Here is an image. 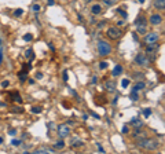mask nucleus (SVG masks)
<instances>
[{
	"mask_svg": "<svg viewBox=\"0 0 165 154\" xmlns=\"http://www.w3.org/2000/svg\"><path fill=\"white\" fill-rule=\"evenodd\" d=\"M138 1H139V3H145V0H138Z\"/></svg>",
	"mask_w": 165,
	"mask_h": 154,
	"instance_id": "ea45409f",
	"label": "nucleus"
},
{
	"mask_svg": "<svg viewBox=\"0 0 165 154\" xmlns=\"http://www.w3.org/2000/svg\"><path fill=\"white\" fill-rule=\"evenodd\" d=\"M85 1H91V0H85Z\"/></svg>",
	"mask_w": 165,
	"mask_h": 154,
	"instance_id": "37998d69",
	"label": "nucleus"
},
{
	"mask_svg": "<svg viewBox=\"0 0 165 154\" xmlns=\"http://www.w3.org/2000/svg\"><path fill=\"white\" fill-rule=\"evenodd\" d=\"M32 39H33V36L30 35V33H28V35H25V36H24V40H25V41H30Z\"/></svg>",
	"mask_w": 165,
	"mask_h": 154,
	"instance_id": "4be33fe9",
	"label": "nucleus"
},
{
	"mask_svg": "<svg viewBox=\"0 0 165 154\" xmlns=\"http://www.w3.org/2000/svg\"><path fill=\"white\" fill-rule=\"evenodd\" d=\"M32 111H33V113H41V107L34 106V107H32Z\"/></svg>",
	"mask_w": 165,
	"mask_h": 154,
	"instance_id": "c756f323",
	"label": "nucleus"
},
{
	"mask_svg": "<svg viewBox=\"0 0 165 154\" xmlns=\"http://www.w3.org/2000/svg\"><path fill=\"white\" fill-rule=\"evenodd\" d=\"M161 22H162V17L160 14H154L150 17V24L151 25H160Z\"/></svg>",
	"mask_w": 165,
	"mask_h": 154,
	"instance_id": "6e6552de",
	"label": "nucleus"
},
{
	"mask_svg": "<svg viewBox=\"0 0 165 154\" xmlns=\"http://www.w3.org/2000/svg\"><path fill=\"white\" fill-rule=\"evenodd\" d=\"M121 73H122V68L120 65H116V68L113 69V76H120Z\"/></svg>",
	"mask_w": 165,
	"mask_h": 154,
	"instance_id": "4468645a",
	"label": "nucleus"
},
{
	"mask_svg": "<svg viewBox=\"0 0 165 154\" xmlns=\"http://www.w3.org/2000/svg\"><path fill=\"white\" fill-rule=\"evenodd\" d=\"M135 62L140 66H147L149 65V58L146 56V54H138L136 58H135Z\"/></svg>",
	"mask_w": 165,
	"mask_h": 154,
	"instance_id": "7ed1b4c3",
	"label": "nucleus"
},
{
	"mask_svg": "<svg viewBox=\"0 0 165 154\" xmlns=\"http://www.w3.org/2000/svg\"><path fill=\"white\" fill-rule=\"evenodd\" d=\"M145 87H146V84H145L143 81H139V83H136V84H135L133 90H136V91H140V90H143Z\"/></svg>",
	"mask_w": 165,
	"mask_h": 154,
	"instance_id": "2eb2a0df",
	"label": "nucleus"
},
{
	"mask_svg": "<svg viewBox=\"0 0 165 154\" xmlns=\"http://www.w3.org/2000/svg\"><path fill=\"white\" fill-rule=\"evenodd\" d=\"M108 36L110 37V39L116 40V39H118V37L121 36V31L118 29V28H114V26H112V28H109Z\"/></svg>",
	"mask_w": 165,
	"mask_h": 154,
	"instance_id": "20e7f679",
	"label": "nucleus"
},
{
	"mask_svg": "<svg viewBox=\"0 0 165 154\" xmlns=\"http://www.w3.org/2000/svg\"><path fill=\"white\" fill-rule=\"evenodd\" d=\"M0 45H1V40H0Z\"/></svg>",
	"mask_w": 165,
	"mask_h": 154,
	"instance_id": "79ce46f5",
	"label": "nucleus"
},
{
	"mask_svg": "<svg viewBox=\"0 0 165 154\" xmlns=\"http://www.w3.org/2000/svg\"><path fill=\"white\" fill-rule=\"evenodd\" d=\"M131 99H132V100H138V99H139V94H138L136 90H132V92H131Z\"/></svg>",
	"mask_w": 165,
	"mask_h": 154,
	"instance_id": "f3484780",
	"label": "nucleus"
},
{
	"mask_svg": "<svg viewBox=\"0 0 165 154\" xmlns=\"http://www.w3.org/2000/svg\"><path fill=\"white\" fill-rule=\"evenodd\" d=\"M121 85H122V88H127V87L129 85V80L124 79V80H122V83H121Z\"/></svg>",
	"mask_w": 165,
	"mask_h": 154,
	"instance_id": "5701e85b",
	"label": "nucleus"
},
{
	"mask_svg": "<svg viewBox=\"0 0 165 154\" xmlns=\"http://www.w3.org/2000/svg\"><path fill=\"white\" fill-rule=\"evenodd\" d=\"M138 32H139L140 35H145L146 33V25H140V26H138Z\"/></svg>",
	"mask_w": 165,
	"mask_h": 154,
	"instance_id": "a211bd4d",
	"label": "nucleus"
},
{
	"mask_svg": "<svg viewBox=\"0 0 165 154\" xmlns=\"http://www.w3.org/2000/svg\"><path fill=\"white\" fill-rule=\"evenodd\" d=\"M0 62H3V48L0 45Z\"/></svg>",
	"mask_w": 165,
	"mask_h": 154,
	"instance_id": "473e14b6",
	"label": "nucleus"
},
{
	"mask_svg": "<svg viewBox=\"0 0 165 154\" xmlns=\"http://www.w3.org/2000/svg\"><path fill=\"white\" fill-rule=\"evenodd\" d=\"M25 55H26V58L32 59V58H33V51H32V50H28V51L25 52Z\"/></svg>",
	"mask_w": 165,
	"mask_h": 154,
	"instance_id": "412c9836",
	"label": "nucleus"
},
{
	"mask_svg": "<svg viewBox=\"0 0 165 154\" xmlns=\"http://www.w3.org/2000/svg\"><path fill=\"white\" fill-rule=\"evenodd\" d=\"M14 15H15V17H21V15H22V10H21V8L15 10V11H14Z\"/></svg>",
	"mask_w": 165,
	"mask_h": 154,
	"instance_id": "c85d7f7f",
	"label": "nucleus"
},
{
	"mask_svg": "<svg viewBox=\"0 0 165 154\" xmlns=\"http://www.w3.org/2000/svg\"><path fill=\"white\" fill-rule=\"evenodd\" d=\"M65 147V142L61 139V140H58L57 143H55V149H64Z\"/></svg>",
	"mask_w": 165,
	"mask_h": 154,
	"instance_id": "6ab92c4d",
	"label": "nucleus"
},
{
	"mask_svg": "<svg viewBox=\"0 0 165 154\" xmlns=\"http://www.w3.org/2000/svg\"><path fill=\"white\" fill-rule=\"evenodd\" d=\"M47 3H48V6H54V3H55V1H54V0H48Z\"/></svg>",
	"mask_w": 165,
	"mask_h": 154,
	"instance_id": "e433bc0d",
	"label": "nucleus"
},
{
	"mask_svg": "<svg viewBox=\"0 0 165 154\" xmlns=\"http://www.w3.org/2000/svg\"><path fill=\"white\" fill-rule=\"evenodd\" d=\"M36 79H43V74H41V73H37V74H36Z\"/></svg>",
	"mask_w": 165,
	"mask_h": 154,
	"instance_id": "4c0bfd02",
	"label": "nucleus"
},
{
	"mask_svg": "<svg viewBox=\"0 0 165 154\" xmlns=\"http://www.w3.org/2000/svg\"><path fill=\"white\" fill-rule=\"evenodd\" d=\"M32 10H33L34 12H39L40 10H41V8H40V6H39V4H33V6H32Z\"/></svg>",
	"mask_w": 165,
	"mask_h": 154,
	"instance_id": "a878e982",
	"label": "nucleus"
},
{
	"mask_svg": "<svg viewBox=\"0 0 165 154\" xmlns=\"http://www.w3.org/2000/svg\"><path fill=\"white\" fill-rule=\"evenodd\" d=\"M138 146L146 149V150H156L158 147V142L154 139H140L138 140Z\"/></svg>",
	"mask_w": 165,
	"mask_h": 154,
	"instance_id": "f257e3e1",
	"label": "nucleus"
},
{
	"mask_svg": "<svg viewBox=\"0 0 165 154\" xmlns=\"http://www.w3.org/2000/svg\"><path fill=\"white\" fill-rule=\"evenodd\" d=\"M106 90L109 92H114L116 91V83L114 81H106Z\"/></svg>",
	"mask_w": 165,
	"mask_h": 154,
	"instance_id": "9d476101",
	"label": "nucleus"
},
{
	"mask_svg": "<svg viewBox=\"0 0 165 154\" xmlns=\"http://www.w3.org/2000/svg\"><path fill=\"white\" fill-rule=\"evenodd\" d=\"M91 12H92L94 15L101 14V12H102V6H101V4H95V6H92V7H91Z\"/></svg>",
	"mask_w": 165,
	"mask_h": 154,
	"instance_id": "f8f14e48",
	"label": "nucleus"
},
{
	"mask_svg": "<svg viewBox=\"0 0 165 154\" xmlns=\"http://www.w3.org/2000/svg\"><path fill=\"white\" fill-rule=\"evenodd\" d=\"M98 52H99V55H103V56L109 55L112 52V47L105 40H99L98 41Z\"/></svg>",
	"mask_w": 165,
	"mask_h": 154,
	"instance_id": "f03ea898",
	"label": "nucleus"
},
{
	"mask_svg": "<svg viewBox=\"0 0 165 154\" xmlns=\"http://www.w3.org/2000/svg\"><path fill=\"white\" fill-rule=\"evenodd\" d=\"M117 11L120 12V14H121V15H122V17H124V18H127V17H128V15H127V12L124 11V10H122V8H118V10H117Z\"/></svg>",
	"mask_w": 165,
	"mask_h": 154,
	"instance_id": "7c9ffc66",
	"label": "nucleus"
},
{
	"mask_svg": "<svg viewBox=\"0 0 165 154\" xmlns=\"http://www.w3.org/2000/svg\"><path fill=\"white\" fill-rule=\"evenodd\" d=\"M0 106H6V103H0Z\"/></svg>",
	"mask_w": 165,
	"mask_h": 154,
	"instance_id": "a19ab883",
	"label": "nucleus"
},
{
	"mask_svg": "<svg viewBox=\"0 0 165 154\" xmlns=\"http://www.w3.org/2000/svg\"><path fill=\"white\" fill-rule=\"evenodd\" d=\"M160 45L157 43H153V44H147V54L149 55H156L157 51H158Z\"/></svg>",
	"mask_w": 165,
	"mask_h": 154,
	"instance_id": "423d86ee",
	"label": "nucleus"
},
{
	"mask_svg": "<svg viewBox=\"0 0 165 154\" xmlns=\"http://www.w3.org/2000/svg\"><path fill=\"white\" fill-rule=\"evenodd\" d=\"M150 114H151V110H150V109H145V110H143V116H145V117H149Z\"/></svg>",
	"mask_w": 165,
	"mask_h": 154,
	"instance_id": "393cba45",
	"label": "nucleus"
},
{
	"mask_svg": "<svg viewBox=\"0 0 165 154\" xmlns=\"http://www.w3.org/2000/svg\"><path fill=\"white\" fill-rule=\"evenodd\" d=\"M96 146H98V149H99V151H101V153H105V150H103V147H102V146L99 145V143H98Z\"/></svg>",
	"mask_w": 165,
	"mask_h": 154,
	"instance_id": "f704fd0d",
	"label": "nucleus"
},
{
	"mask_svg": "<svg viewBox=\"0 0 165 154\" xmlns=\"http://www.w3.org/2000/svg\"><path fill=\"white\" fill-rule=\"evenodd\" d=\"M8 84H10L8 81H3V83H1V87H4V88H6V87H8Z\"/></svg>",
	"mask_w": 165,
	"mask_h": 154,
	"instance_id": "72a5a7b5",
	"label": "nucleus"
},
{
	"mask_svg": "<svg viewBox=\"0 0 165 154\" xmlns=\"http://www.w3.org/2000/svg\"><path fill=\"white\" fill-rule=\"evenodd\" d=\"M154 7L157 10H164L165 8V0H156L154 1Z\"/></svg>",
	"mask_w": 165,
	"mask_h": 154,
	"instance_id": "9b49d317",
	"label": "nucleus"
},
{
	"mask_svg": "<svg viewBox=\"0 0 165 154\" xmlns=\"http://www.w3.org/2000/svg\"><path fill=\"white\" fill-rule=\"evenodd\" d=\"M131 124L136 125V127H140V125H142V121H140L139 118H132V120H131Z\"/></svg>",
	"mask_w": 165,
	"mask_h": 154,
	"instance_id": "aec40b11",
	"label": "nucleus"
},
{
	"mask_svg": "<svg viewBox=\"0 0 165 154\" xmlns=\"http://www.w3.org/2000/svg\"><path fill=\"white\" fill-rule=\"evenodd\" d=\"M11 145H13V146H19V145H21V140H18V139H13V140H11Z\"/></svg>",
	"mask_w": 165,
	"mask_h": 154,
	"instance_id": "bb28decb",
	"label": "nucleus"
},
{
	"mask_svg": "<svg viewBox=\"0 0 165 154\" xmlns=\"http://www.w3.org/2000/svg\"><path fill=\"white\" fill-rule=\"evenodd\" d=\"M128 131H129L128 130V127L127 125H124V127H122V134H128Z\"/></svg>",
	"mask_w": 165,
	"mask_h": 154,
	"instance_id": "2f4dec72",
	"label": "nucleus"
},
{
	"mask_svg": "<svg viewBox=\"0 0 165 154\" xmlns=\"http://www.w3.org/2000/svg\"><path fill=\"white\" fill-rule=\"evenodd\" d=\"M64 80H65V81H68V72H66V70L64 72Z\"/></svg>",
	"mask_w": 165,
	"mask_h": 154,
	"instance_id": "c9c22d12",
	"label": "nucleus"
},
{
	"mask_svg": "<svg viewBox=\"0 0 165 154\" xmlns=\"http://www.w3.org/2000/svg\"><path fill=\"white\" fill-rule=\"evenodd\" d=\"M34 153H37V154H50V153H54V149H50V147H40V149H37Z\"/></svg>",
	"mask_w": 165,
	"mask_h": 154,
	"instance_id": "1a4fd4ad",
	"label": "nucleus"
},
{
	"mask_svg": "<svg viewBox=\"0 0 165 154\" xmlns=\"http://www.w3.org/2000/svg\"><path fill=\"white\" fill-rule=\"evenodd\" d=\"M109 66V63L108 62H101V63H99V68L102 69V70H103V69H106Z\"/></svg>",
	"mask_w": 165,
	"mask_h": 154,
	"instance_id": "b1692460",
	"label": "nucleus"
},
{
	"mask_svg": "<svg viewBox=\"0 0 165 154\" xmlns=\"http://www.w3.org/2000/svg\"><path fill=\"white\" fill-rule=\"evenodd\" d=\"M58 134H59L61 138H66V136L70 134L69 127H68V125H61V127L58 128Z\"/></svg>",
	"mask_w": 165,
	"mask_h": 154,
	"instance_id": "0eeeda50",
	"label": "nucleus"
},
{
	"mask_svg": "<svg viewBox=\"0 0 165 154\" xmlns=\"http://www.w3.org/2000/svg\"><path fill=\"white\" fill-rule=\"evenodd\" d=\"M91 114H92V116H94V117H95V118H99V116H98L96 113H94V111H91Z\"/></svg>",
	"mask_w": 165,
	"mask_h": 154,
	"instance_id": "58836bf2",
	"label": "nucleus"
},
{
	"mask_svg": "<svg viewBox=\"0 0 165 154\" xmlns=\"http://www.w3.org/2000/svg\"><path fill=\"white\" fill-rule=\"evenodd\" d=\"M158 39H160V36L157 33H149V35H146V37H145V43H147V44L157 43Z\"/></svg>",
	"mask_w": 165,
	"mask_h": 154,
	"instance_id": "39448f33",
	"label": "nucleus"
},
{
	"mask_svg": "<svg viewBox=\"0 0 165 154\" xmlns=\"http://www.w3.org/2000/svg\"><path fill=\"white\" fill-rule=\"evenodd\" d=\"M105 1V4H108V6H113L116 3V0H103Z\"/></svg>",
	"mask_w": 165,
	"mask_h": 154,
	"instance_id": "cd10ccee",
	"label": "nucleus"
},
{
	"mask_svg": "<svg viewBox=\"0 0 165 154\" xmlns=\"http://www.w3.org/2000/svg\"><path fill=\"white\" fill-rule=\"evenodd\" d=\"M136 26H140V25H146V18L145 17H139V18L136 19Z\"/></svg>",
	"mask_w": 165,
	"mask_h": 154,
	"instance_id": "dca6fc26",
	"label": "nucleus"
},
{
	"mask_svg": "<svg viewBox=\"0 0 165 154\" xmlns=\"http://www.w3.org/2000/svg\"><path fill=\"white\" fill-rule=\"evenodd\" d=\"M72 146L73 147H81V146H84V142L80 140V139H73L72 140Z\"/></svg>",
	"mask_w": 165,
	"mask_h": 154,
	"instance_id": "ddd939ff",
	"label": "nucleus"
}]
</instances>
